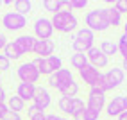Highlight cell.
<instances>
[{"mask_svg":"<svg viewBox=\"0 0 127 120\" xmlns=\"http://www.w3.org/2000/svg\"><path fill=\"white\" fill-rule=\"evenodd\" d=\"M84 109H86V104H84V100L79 99V97H75L72 99V108H70V117L73 118H77L84 113Z\"/></svg>","mask_w":127,"mask_h":120,"instance_id":"19","label":"cell"},{"mask_svg":"<svg viewBox=\"0 0 127 120\" xmlns=\"http://www.w3.org/2000/svg\"><path fill=\"white\" fill-rule=\"evenodd\" d=\"M16 74H18V79H20L22 82H31V84H34V82H38V79H39V70L32 65V61H31V63H22V65L18 66V70H16Z\"/></svg>","mask_w":127,"mask_h":120,"instance_id":"8","label":"cell"},{"mask_svg":"<svg viewBox=\"0 0 127 120\" xmlns=\"http://www.w3.org/2000/svg\"><path fill=\"white\" fill-rule=\"evenodd\" d=\"M100 50L109 57L113 54H118V43H115V41H111V40H104L102 43H100Z\"/></svg>","mask_w":127,"mask_h":120,"instance_id":"22","label":"cell"},{"mask_svg":"<svg viewBox=\"0 0 127 120\" xmlns=\"http://www.w3.org/2000/svg\"><path fill=\"white\" fill-rule=\"evenodd\" d=\"M4 56L9 59H13V61H16V59H20L22 57V52H20V48L16 47V43L14 41H9V43L5 45V48H4Z\"/></svg>","mask_w":127,"mask_h":120,"instance_id":"18","label":"cell"},{"mask_svg":"<svg viewBox=\"0 0 127 120\" xmlns=\"http://www.w3.org/2000/svg\"><path fill=\"white\" fill-rule=\"evenodd\" d=\"M106 106H107V102H106V95H104V93L90 91L86 108H90V109H93V111H97V113H100V111H102Z\"/></svg>","mask_w":127,"mask_h":120,"instance_id":"13","label":"cell"},{"mask_svg":"<svg viewBox=\"0 0 127 120\" xmlns=\"http://www.w3.org/2000/svg\"><path fill=\"white\" fill-rule=\"evenodd\" d=\"M0 74H2V72H0ZM0 77H2V75H0Z\"/></svg>","mask_w":127,"mask_h":120,"instance_id":"44","label":"cell"},{"mask_svg":"<svg viewBox=\"0 0 127 120\" xmlns=\"http://www.w3.org/2000/svg\"><path fill=\"white\" fill-rule=\"evenodd\" d=\"M47 120H68V118L59 117V115H47Z\"/></svg>","mask_w":127,"mask_h":120,"instance_id":"36","label":"cell"},{"mask_svg":"<svg viewBox=\"0 0 127 120\" xmlns=\"http://www.w3.org/2000/svg\"><path fill=\"white\" fill-rule=\"evenodd\" d=\"M118 45H127V34H122V36H120V41H118Z\"/></svg>","mask_w":127,"mask_h":120,"instance_id":"37","label":"cell"},{"mask_svg":"<svg viewBox=\"0 0 127 120\" xmlns=\"http://www.w3.org/2000/svg\"><path fill=\"white\" fill-rule=\"evenodd\" d=\"M77 93H79V84L75 82V81L70 82L66 88L61 90V95H63V97H70V99H75V95H77Z\"/></svg>","mask_w":127,"mask_h":120,"instance_id":"26","label":"cell"},{"mask_svg":"<svg viewBox=\"0 0 127 120\" xmlns=\"http://www.w3.org/2000/svg\"><path fill=\"white\" fill-rule=\"evenodd\" d=\"M43 7H45V11L56 14V13L61 11V7H63V0H45V2H43Z\"/></svg>","mask_w":127,"mask_h":120,"instance_id":"24","label":"cell"},{"mask_svg":"<svg viewBox=\"0 0 127 120\" xmlns=\"http://www.w3.org/2000/svg\"><path fill=\"white\" fill-rule=\"evenodd\" d=\"M7 43H9V41H7V38H5V34H2V32H0V50H4Z\"/></svg>","mask_w":127,"mask_h":120,"instance_id":"34","label":"cell"},{"mask_svg":"<svg viewBox=\"0 0 127 120\" xmlns=\"http://www.w3.org/2000/svg\"><path fill=\"white\" fill-rule=\"evenodd\" d=\"M86 25L88 29L93 32H102L106 29H109V23L106 18V13L104 9H93L86 14Z\"/></svg>","mask_w":127,"mask_h":120,"instance_id":"4","label":"cell"},{"mask_svg":"<svg viewBox=\"0 0 127 120\" xmlns=\"http://www.w3.org/2000/svg\"><path fill=\"white\" fill-rule=\"evenodd\" d=\"M100 118V113H97V111H93L90 108L84 109V120H98Z\"/></svg>","mask_w":127,"mask_h":120,"instance_id":"29","label":"cell"},{"mask_svg":"<svg viewBox=\"0 0 127 120\" xmlns=\"http://www.w3.org/2000/svg\"><path fill=\"white\" fill-rule=\"evenodd\" d=\"M36 84H31V82H20L18 88H16V95H18L23 102L27 100H34V93H36Z\"/></svg>","mask_w":127,"mask_h":120,"instance_id":"16","label":"cell"},{"mask_svg":"<svg viewBox=\"0 0 127 120\" xmlns=\"http://www.w3.org/2000/svg\"><path fill=\"white\" fill-rule=\"evenodd\" d=\"M86 57H88V63L91 66H95V68H104L109 63V57L100 50V47H95V45L86 52Z\"/></svg>","mask_w":127,"mask_h":120,"instance_id":"9","label":"cell"},{"mask_svg":"<svg viewBox=\"0 0 127 120\" xmlns=\"http://www.w3.org/2000/svg\"><path fill=\"white\" fill-rule=\"evenodd\" d=\"M0 90H2V86H0Z\"/></svg>","mask_w":127,"mask_h":120,"instance_id":"43","label":"cell"},{"mask_svg":"<svg viewBox=\"0 0 127 120\" xmlns=\"http://www.w3.org/2000/svg\"><path fill=\"white\" fill-rule=\"evenodd\" d=\"M14 43H16V47L20 48L22 56H23V54H29V52L34 50L36 38H34V36H29V34H23V36H18V38L14 40Z\"/></svg>","mask_w":127,"mask_h":120,"instance_id":"15","label":"cell"},{"mask_svg":"<svg viewBox=\"0 0 127 120\" xmlns=\"http://www.w3.org/2000/svg\"><path fill=\"white\" fill-rule=\"evenodd\" d=\"M9 68H11V61L4 54H0V72H5V70H9Z\"/></svg>","mask_w":127,"mask_h":120,"instance_id":"30","label":"cell"},{"mask_svg":"<svg viewBox=\"0 0 127 120\" xmlns=\"http://www.w3.org/2000/svg\"><path fill=\"white\" fill-rule=\"evenodd\" d=\"M122 70L127 72V59H124V65H122Z\"/></svg>","mask_w":127,"mask_h":120,"instance_id":"40","label":"cell"},{"mask_svg":"<svg viewBox=\"0 0 127 120\" xmlns=\"http://www.w3.org/2000/svg\"><path fill=\"white\" fill-rule=\"evenodd\" d=\"M32 102H34L36 108H39L41 111H45V109L50 106V102H52L48 90L43 88V86H38V88H36V93H34V100H32Z\"/></svg>","mask_w":127,"mask_h":120,"instance_id":"14","label":"cell"},{"mask_svg":"<svg viewBox=\"0 0 127 120\" xmlns=\"http://www.w3.org/2000/svg\"><path fill=\"white\" fill-rule=\"evenodd\" d=\"M0 102H5V91L0 90Z\"/></svg>","mask_w":127,"mask_h":120,"instance_id":"38","label":"cell"},{"mask_svg":"<svg viewBox=\"0 0 127 120\" xmlns=\"http://www.w3.org/2000/svg\"><path fill=\"white\" fill-rule=\"evenodd\" d=\"M79 75H81V79L86 82V84H90V86H93V84H97L98 82V79H100V70L98 68H95V66H91V65H86L82 68V70H79Z\"/></svg>","mask_w":127,"mask_h":120,"instance_id":"11","label":"cell"},{"mask_svg":"<svg viewBox=\"0 0 127 120\" xmlns=\"http://www.w3.org/2000/svg\"><path fill=\"white\" fill-rule=\"evenodd\" d=\"M52 25H54V31H59V32H73L77 29V18H75V14L72 11H59L52 16Z\"/></svg>","mask_w":127,"mask_h":120,"instance_id":"1","label":"cell"},{"mask_svg":"<svg viewBox=\"0 0 127 120\" xmlns=\"http://www.w3.org/2000/svg\"><path fill=\"white\" fill-rule=\"evenodd\" d=\"M106 13V18H107V23H109V27H118L122 22V14L118 13V9L113 5V7H106L104 9Z\"/></svg>","mask_w":127,"mask_h":120,"instance_id":"17","label":"cell"},{"mask_svg":"<svg viewBox=\"0 0 127 120\" xmlns=\"http://www.w3.org/2000/svg\"><path fill=\"white\" fill-rule=\"evenodd\" d=\"M70 63H72V66L73 68H77V70H82L86 65H90L88 63V57H86V54H81V52H75V54H72V57H70Z\"/></svg>","mask_w":127,"mask_h":120,"instance_id":"20","label":"cell"},{"mask_svg":"<svg viewBox=\"0 0 127 120\" xmlns=\"http://www.w3.org/2000/svg\"><path fill=\"white\" fill-rule=\"evenodd\" d=\"M115 7L118 9V13H127V0H116L115 2Z\"/></svg>","mask_w":127,"mask_h":120,"instance_id":"31","label":"cell"},{"mask_svg":"<svg viewBox=\"0 0 127 120\" xmlns=\"http://www.w3.org/2000/svg\"><path fill=\"white\" fill-rule=\"evenodd\" d=\"M9 113V108H7V102H0V120H4Z\"/></svg>","mask_w":127,"mask_h":120,"instance_id":"32","label":"cell"},{"mask_svg":"<svg viewBox=\"0 0 127 120\" xmlns=\"http://www.w3.org/2000/svg\"><path fill=\"white\" fill-rule=\"evenodd\" d=\"M70 82H73V75L68 68H61V70H57L56 74H52L48 77V86L54 90H59V91L63 88H66Z\"/></svg>","mask_w":127,"mask_h":120,"instance_id":"5","label":"cell"},{"mask_svg":"<svg viewBox=\"0 0 127 120\" xmlns=\"http://www.w3.org/2000/svg\"><path fill=\"white\" fill-rule=\"evenodd\" d=\"M2 25L7 29V31H22L25 25H27V16H23L16 11H11V13H5L2 16Z\"/></svg>","mask_w":127,"mask_h":120,"instance_id":"6","label":"cell"},{"mask_svg":"<svg viewBox=\"0 0 127 120\" xmlns=\"http://www.w3.org/2000/svg\"><path fill=\"white\" fill-rule=\"evenodd\" d=\"M118 54H122V57L127 59V45H118Z\"/></svg>","mask_w":127,"mask_h":120,"instance_id":"35","label":"cell"},{"mask_svg":"<svg viewBox=\"0 0 127 120\" xmlns=\"http://www.w3.org/2000/svg\"><path fill=\"white\" fill-rule=\"evenodd\" d=\"M34 38L36 40H50L54 34V25H52V20L48 18H38L34 22Z\"/></svg>","mask_w":127,"mask_h":120,"instance_id":"7","label":"cell"},{"mask_svg":"<svg viewBox=\"0 0 127 120\" xmlns=\"http://www.w3.org/2000/svg\"><path fill=\"white\" fill-rule=\"evenodd\" d=\"M14 9H16V13L27 16L31 13V9H32V4L29 2V0H16L14 2Z\"/></svg>","mask_w":127,"mask_h":120,"instance_id":"23","label":"cell"},{"mask_svg":"<svg viewBox=\"0 0 127 120\" xmlns=\"http://www.w3.org/2000/svg\"><path fill=\"white\" fill-rule=\"evenodd\" d=\"M32 65L39 70V75H48V77L63 68V61H61V57H59V56L36 57L34 61H32Z\"/></svg>","mask_w":127,"mask_h":120,"instance_id":"2","label":"cell"},{"mask_svg":"<svg viewBox=\"0 0 127 120\" xmlns=\"http://www.w3.org/2000/svg\"><path fill=\"white\" fill-rule=\"evenodd\" d=\"M125 108H127V95H125Z\"/></svg>","mask_w":127,"mask_h":120,"instance_id":"42","label":"cell"},{"mask_svg":"<svg viewBox=\"0 0 127 120\" xmlns=\"http://www.w3.org/2000/svg\"><path fill=\"white\" fill-rule=\"evenodd\" d=\"M57 106H59V109L63 111V113H66V115H70V108H72V99L70 97H59V100H57Z\"/></svg>","mask_w":127,"mask_h":120,"instance_id":"27","label":"cell"},{"mask_svg":"<svg viewBox=\"0 0 127 120\" xmlns=\"http://www.w3.org/2000/svg\"><path fill=\"white\" fill-rule=\"evenodd\" d=\"M27 115H29V120H47V115H45V111H41L39 108H36L34 104L29 106L27 109Z\"/></svg>","mask_w":127,"mask_h":120,"instance_id":"25","label":"cell"},{"mask_svg":"<svg viewBox=\"0 0 127 120\" xmlns=\"http://www.w3.org/2000/svg\"><path fill=\"white\" fill-rule=\"evenodd\" d=\"M54 48H56V43L52 40H36L32 52L38 54V57H48V56H54Z\"/></svg>","mask_w":127,"mask_h":120,"instance_id":"10","label":"cell"},{"mask_svg":"<svg viewBox=\"0 0 127 120\" xmlns=\"http://www.w3.org/2000/svg\"><path fill=\"white\" fill-rule=\"evenodd\" d=\"M127 108H125V97H115L111 102H107L106 106V113L109 117H120L122 113H125Z\"/></svg>","mask_w":127,"mask_h":120,"instance_id":"12","label":"cell"},{"mask_svg":"<svg viewBox=\"0 0 127 120\" xmlns=\"http://www.w3.org/2000/svg\"><path fill=\"white\" fill-rule=\"evenodd\" d=\"M118 120H127V111H125V113H122L120 117H118Z\"/></svg>","mask_w":127,"mask_h":120,"instance_id":"39","label":"cell"},{"mask_svg":"<svg viewBox=\"0 0 127 120\" xmlns=\"http://www.w3.org/2000/svg\"><path fill=\"white\" fill-rule=\"evenodd\" d=\"M7 108H9V111H14V113H20V111L25 109V102L18 97V95H13L7 99Z\"/></svg>","mask_w":127,"mask_h":120,"instance_id":"21","label":"cell"},{"mask_svg":"<svg viewBox=\"0 0 127 120\" xmlns=\"http://www.w3.org/2000/svg\"><path fill=\"white\" fill-rule=\"evenodd\" d=\"M93 40H95V32L90 31L88 27H82L75 32L73 36V50L75 52H81V54H86L88 50L93 47Z\"/></svg>","mask_w":127,"mask_h":120,"instance_id":"3","label":"cell"},{"mask_svg":"<svg viewBox=\"0 0 127 120\" xmlns=\"http://www.w3.org/2000/svg\"><path fill=\"white\" fill-rule=\"evenodd\" d=\"M124 34H127V22H125V25H124Z\"/></svg>","mask_w":127,"mask_h":120,"instance_id":"41","label":"cell"},{"mask_svg":"<svg viewBox=\"0 0 127 120\" xmlns=\"http://www.w3.org/2000/svg\"><path fill=\"white\" fill-rule=\"evenodd\" d=\"M63 5H66L68 9H84L88 2L86 0H63Z\"/></svg>","mask_w":127,"mask_h":120,"instance_id":"28","label":"cell"},{"mask_svg":"<svg viewBox=\"0 0 127 120\" xmlns=\"http://www.w3.org/2000/svg\"><path fill=\"white\" fill-rule=\"evenodd\" d=\"M4 120H22V115L20 113H14V111H9Z\"/></svg>","mask_w":127,"mask_h":120,"instance_id":"33","label":"cell"}]
</instances>
